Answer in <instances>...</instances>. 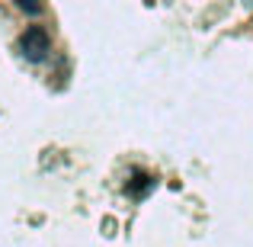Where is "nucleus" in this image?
<instances>
[{"mask_svg": "<svg viewBox=\"0 0 253 247\" xmlns=\"http://www.w3.org/2000/svg\"><path fill=\"white\" fill-rule=\"evenodd\" d=\"M19 49H23V55L29 58V61H42L51 49V39L42 26H29V29L23 32V39H19Z\"/></svg>", "mask_w": 253, "mask_h": 247, "instance_id": "obj_1", "label": "nucleus"}, {"mask_svg": "<svg viewBox=\"0 0 253 247\" xmlns=\"http://www.w3.org/2000/svg\"><path fill=\"white\" fill-rule=\"evenodd\" d=\"M16 6L26 10V13H39L42 10V0H16Z\"/></svg>", "mask_w": 253, "mask_h": 247, "instance_id": "obj_2", "label": "nucleus"}]
</instances>
